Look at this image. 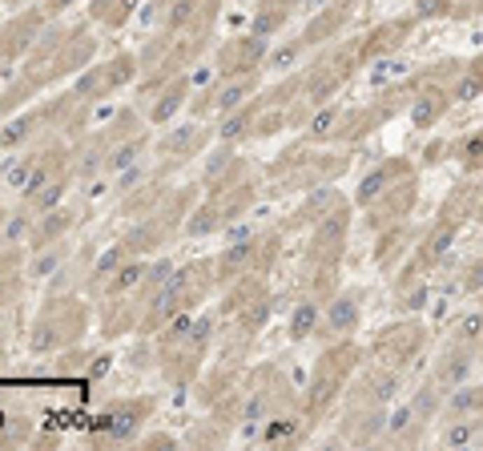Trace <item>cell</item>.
Instances as JSON below:
<instances>
[{
    "label": "cell",
    "instance_id": "obj_1",
    "mask_svg": "<svg viewBox=\"0 0 483 451\" xmlns=\"http://www.w3.org/2000/svg\"><path fill=\"white\" fill-rule=\"evenodd\" d=\"M89 331V306L80 303V294L69 290H52L41 306V314L32 322L29 335V351L32 354H52V351H69L73 342H80Z\"/></svg>",
    "mask_w": 483,
    "mask_h": 451
},
{
    "label": "cell",
    "instance_id": "obj_2",
    "mask_svg": "<svg viewBox=\"0 0 483 451\" xmlns=\"http://www.w3.org/2000/svg\"><path fill=\"white\" fill-rule=\"evenodd\" d=\"M153 407H158V403L149 399V395L113 399L109 407H101V415L93 419V435L101 443H133V439H141Z\"/></svg>",
    "mask_w": 483,
    "mask_h": 451
},
{
    "label": "cell",
    "instance_id": "obj_3",
    "mask_svg": "<svg viewBox=\"0 0 483 451\" xmlns=\"http://www.w3.org/2000/svg\"><path fill=\"white\" fill-rule=\"evenodd\" d=\"M52 16L41 8V4H24V8H16L4 25H0V61L8 64H20L24 57H29V48L36 45V36H41V29H45Z\"/></svg>",
    "mask_w": 483,
    "mask_h": 451
},
{
    "label": "cell",
    "instance_id": "obj_4",
    "mask_svg": "<svg viewBox=\"0 0 483 451\" xmlns=\"http://www.w3.org/2000/svg\"><path fill=\"white\" fill-rule=\"evenodd\" d=\"M209 137H218L214 125H206L202 117H193L186 125H165V133L153 141V153L161 161H169V165H181V161H190V158H202L209 149Z\"/></svg>",
    "mask_w": 483,
    "mask_h": 451
},
{
    "label": "cell",
    "instance_id": "obj_5",
    "mask_svg": "<svg viewBox=\"0 0 483 451\" xmlns=\"http://www.w3.org/2000/svg\"><path fill=\"white\" fill-rule=\"evenodd\" d=\"M190 97H193V69L161 81L158 89L145 93V109H141L145 121H149V125H174L177 113L190 109Z\"/></svg>",
    "mask_w": 483,
    "mask_h": 451
},
{
    "label": "cell",
    "instance_id": "obj_6",
    "mask_svg": "<svg viewBox=\"0 0 483 451\" xmlns=\"http://www.w3.org/2000/svg\"><path fill=\"white\" fill-rule=\"evenodd\" d=\"M93 61H97V36L85 25H69L61 48L52 57V69H48V89L61 85L64 77H77L80 69H89Z\"/></svg>",
    "mask_w": 483,
    "mask_h": 451
},
{
    "label": "cell",
    "instance_id": "obj_7",
    "mask_svg": "<svg viewBox=\"0 0 483 451\" xmlns=\"http://www.w3.org/2000/svg\"><path fill=\"white\" fill-rule=\"evenodd\" d=\"M354 351L351 347H338V351H326L318 359V367H314V379H310V387H306V407L310 411H326L330 403H335L338 387H342V379H346V367H351Z\"/></svg>",
    "mask_w": 483,
    "mask_h": 451
},
{
    "label": "cell",
    "instance_id": "obj_8",
    "mask_svg": "<svg viewBox=\"0 0 483 451\" xmlns=\"http://www.w3.org/2000/svg\"><path fill=\"white\" fill-rule=\"evenodd\" d=\"M266 57H270V41L258 32H241L218 48L214 69L218 73H250V69H266Z\"/></svg>",
    "mask_w": 483,
    "mask_h": 451
},
{
    "label": "cell",
    "instance_id": "obj_9",
    "mask_svg": "<svg viewBox=\"0 0 483 451\" xmlns=\"http://www.w3.org/2000/svg\"><path fill=\"white\" fill-rule=\"evenodd\" d=\"M238 177H246V161H241L238 145L234 141H218L206 149V161H202V181H206V190H225V186H234Z\"/></svg>",
    "mask_w": 483,
    "mask_h": 451
},
{
    "label": "cell",
    "instance_id": "obj_10",
    "mask_svg": "<svg viewBox=\"0 0 483 451\" xmlns=\"http://www.w3.org/2000/svg\"><path fill=\"white\" fill-rule=\"evenodd\" d=\"M258 85H262V69H250V73H218L214 77V117H225L238 105H246L250 97H258Z\"/></svg>",
    "mask_w": 483,
    "mask_h": 451
},
{
    "label": "cell",
    "instance_id": "obj_11",
    "mask_svg": "<svg viewBox=\"0 0 483 451\" xmlns=\"http://www.w3.org/2000/svg\"><path fill=\"white\" fill-rule=\"evenodd\" d=\"M411 169H407V161L402 158H391V161H379L374 169H367V174L358 177V186H354V206H363V209H370L379 197H383L399 177H407Z\"/></svg>",
    "mask_w": 483,
    "mask_h": 451
},
{
    "label": "cell",
    "instance_id": "obj_12",
    "mask_svg": "<svg viewBox=\"0 0 483 451\" xmlns=\"http://www.w3.org/2000/svg\"><path fill=\"white\" fill-rule=\"evenodd\" d=\"M45 129H48V121H45V109H41V105L29 113H13V117L0 125V153H16V149H24V145L41 141Z\"/></svg>",
    "mask_w": 483,
    "mask_h": 451
},
{
    "label": "cell",
    "instance_id": "obj_13",
    "mask_svg": "<svg viewBox=\"0 0 483 451\" xmlns=\"http://www.w3.org/2000/svg\"><path fill=\"white\" fill-rule=\"evenodd\" d=\"M149 153H153V133H149V125H145V129H137V133L121 137V141L109 149V158H105V177H117V174H125V169H133V165H141Z\"/></svg>",
    "mask_w": 483,
    "mask_h": 451
},
{
    "label": "cell",
    "instance_id": "obj_14",
    "mask_svg": "<svg viewBox=\"0 0 483 451\" xmlns=\"http://www.w3.org/2000/svg\"><path fill=\"white\" fill-rule=\"evenodd\" d=\"M358 319H363V306H358V298H354V294H335L330 303L322 306L318 331L326 338H346L354 326H358Z\"/></svg>",
    "mask_w": 483,
    "mask_h": 451
},
{
    "label": "cell",
    "instance_id": "obj_15",
    "mask_svg": "<svg viewBox=\"0 0 483 451\" xmlns=\"http://www.w3.org/2000/svg\"><path fill=\"white\" fill-rule=\"evenodd\" d=\"M77 226V209L73 206H52L45 214H36V222H32V234H29V250H41V246H52V242H61L69 230Z\"/></svg>",
    "mask_w": 483,
    "mask_h": 451
},
{
    "label": "cell",
    "instance_id": "obj_16",
    "mask_svg": "<svg viewBox=\"0 0 483 451\" xmlns=\"http://www.w3.org/2000/svg\"><path fill=\"white\" fill-rule=\"evenodd\" d=\"M471 367H475V359H471V347H463V342H455L451 351H443L439 359H435V370L431 379L443 391H455V387L467 383V375H471Z\"/></svg>",
    "mask_w": 483,
    "mask_h": 451
},
{
    "label": "cell",
    "instance_id": "obj_17",
    "mask_svg": "<svg viewBox=\"0 0 483 451\" xmlns=\"http://www.w3.org/2000/svg\"><path fill=\"white\" fill-rule=\"evenodd\" d=\"M346 222H351V209L342 206V202H335V206H330L318 222H314V234H310L314 254H322V250L338 254V250H342V238H346Z\"/></svg>",
    "mask_w": 483,
    "mask_h": 451
},
{
    "label": "cell",
    "instance_id": "obj_18",
    "mask_svg": "<svg viewBox=\"0 0 483 451\" xmlns=\"http://www.w3.org/2000/svg\"><path fill=\"white\" fill-rule=\"evenodd\" d=\"M262 101L266 97H250L246 105H238L234 113H225L222 125H214V133H218V141H246V137H254V125H258V113H262Z\"/></svg>",
    "mask_w": 483,
    "mask_h": 451
},
{
    "label": "cell",
    "instance_id": "obj_19",
    "mask_svg": "<svg viewBox=\"0 0 483 451\" xmlns=\"http://www.w3.org/2000/svg\"><path fill=\"white\" fill-rule=\"evenodd\" d=\"M411 206H415V177L407 174V177H399V181H395L374 206H370V218H379L374 226H386L391 218H402Z\"/></svg>",
    "mask_w": 483,
    "mask_h": 451
},
{
    "label": "cell",
    "instance_id": "obj_20",
    "mask_svg": "<svg viewBox=\"0 0 483 451\" xmlns=\"http://www.w3.org/2000/svg\"><path fill=\"white\" fill-rule=\"evenodd\" d=\"M225 230V218H222V206H218V197H197L193 209L186 214V226H181V234L186 238H209V234H218Z\"/></svg>",
    "mask_w": 483,
    "mask_h": 451
},
{
    "label": "cell",
    "instance_id": "obj_21",
    "mask_svg": "<svg viewBox=\"0 0 483 451\" xmlns=\"http://www.w3.org/2000/svg\"><path fill=\"white\" fill-rule=\"evenodd\" d=\"M455 238H459V226L455 222H439L431 234L423 238V246H419V266H435V262H443V258L451 254Z\"/></svg>",
    "mask_w": 483,
    "mask_h": 451
},
{
    "label": "cell",
    "instance_id": "obj_22",
    "mask_svg": "<svg viewBox=\"0 0 483 451\" xmlns=\"http://www.w3.org/2000/svg\"><path fill=\"white\" fill-rule=\"evenodd\" d=\"M443 113H447V93L443 89H423V93L411 97V125L415 129H431Z\"/></svg>",
    "mask_w": 483,
    "mask_h": 451
},
{
    "label": "cell",
    "instance_id": "obj_23",
    "mask_svg": "<svg viewBox=\"0 0 483 451\" xmlns=\"http://www.w3.org/2000/svg\"><path fill=\"white\" fill-rule=\"evenodd\" d=\"M64 262H69V254H64V242H52V246L29 250V266H24V274H29V282H45V278H52V274L61 270Z\"/></svg>",
    "mask_w": 483,
    "mask_h": 451
},
{
    "label": "cell",
    "instance_id": "obj_24",
    "mask_svg": "<svg viewBox=\"0 0 483 451\" xmlns=\"http://www.w3.org/2000/svg\"><path fill=\"white\" fill-rule=\"evenodd\" d=\"M36 97H41V89H36V85H32V81L16 69L13 81H8V85H4V93H0V121H4V117H13V113H20L29 101H36Z\"/></svg>",
    "mask_w": 483,
    "mask_h": 451
},
{
    "label": "cell",
    "instance_id": "obj_25",
    "mask_svg": "<svg viewBox=\"0 0 483 451\" xmlns=\"http://www.w3.org/2000/svg\"><path fill=\"white\" fill-rule=\"evenodd\" d=\"M318 322H322V306L314 303V298H302V303L290 310V322H286L290 342H306L310 335H318Z\"/></svg>",
    "mask_w": 483,
    "mask_h": 451
},
{
    "label": "cell",
    "instance_id": "obj_26",
    "mask_svg": "<svg viewBox=\"0 0 483 451\" xmlns=\"http://www.w3.org/2000/svg\"><path fill=\"white\" fill-rule=\"evenodd\" d=\"M298 431H302V423L294 415H282V411H274L270 419H262L258 423V443H274V447H282V443H294L298 439Z\"/></svg>",
    "mask_w": 483,
    "mask_h": 451
},
{
    "label": "cell",
    "instance_id": "obj_27",
    "mask_svg": "<svg viewBox=\"0 0 483 451\" xmlns=\"http://www.w3.org/2000/svg\"><path fill=\"white\" fill-rule=\"evenodd\" d=\"M423 427H427V423L415 415L411 403H402V407H395V411L386 415V435H391V439H402V443H407V439H419Z\"/></svg>",
    "mask_w": 483,
    "mask_h": 451
},
{
    "label": "cell",
    "instance_id": "obj_28",
    "mask_svg": "<svg viewBox=\"0 0 483 451\" xmlns=\"http://www.w3.org/2000/svg\"><path fill=\"white\" fill-rule=\"evenodd\" d=\"M338 129H342V109L338 105H318L310 113V121H306V137L326 141V137H338Z\"/></svg>",
    "mask_w": 483,
    "mask_h": 451
},
{
    "label": "cell",
    "instance_id": "obj_29",
    "mask_svg": "<svg viewBox=\"0 0 483 451\" xmlns=\"http://www.w3.org/2000/svg\"><path fill=\"white\" fill-rule=\"evenodd\" d=\"M286 16H290V4H282V0H266L262 8H258V16L250 20V32H258V36H278V29L286 25Z\"/></svg>",
    "mask_w": 483,
    "mask_h": 451
},
{
    "label": "cell",
    "instance_id": "obj_30",
    "mask_svg": "<svg viewBox=\"0 0 483 451\" xmlns=\"http://www.w3.org/2000/svg\"><path fill=\"white\" fill-rule=\"evenodd\" d=\"M338 197H335V190H330V186H318V190L310 193V197H306L302 206L294 209V218H290V226H306V222H318L322 214H326V209L335 206Z\"/></svg>",
    "mask_w": 483,
    "mask_h": 451
},
{
    "label": "cell",
    "instance_id": "obj_31",
    "mask_svg": "<svg viewBox=\"0 0 483 451\" xmlns=\"http://www.w3.org/2000/svg\"><path fill=\"white\" fill-rule=\"evenodd\" d=\"M475 411H483V387H455V391H447V415L459 419V415H475Z\"/></svg>",
    "mask_w": 483,
    "mask_h": 451
},
{
    "label": "cell",
    "instance_id": "obj_32",
    "mask_svg": "<svg viewBox=\"0 0 483 451\" xmlns=\"http://www.w3.org/2000/svg\"><path fill=\"white\" fill-rule=\"evenodd\" d=\"M411 407H415V415L423 419V423H431L435 411L443 407V387L435 383V379H427V383L415 391V399H411Z\"/></svg>",
    "mask_w": 483,
    "mask_h": 451
},
{
    "label": "cell",
    "instance_id": "obj_33",
    "mask_svg": "<svg viewBox=\"0 0 483 451\" xmlns=\"http://www.w3.org/2000/svg\"><path fill=\"white\" fill-rule=\"evenodd\" d=\"M363 395H367L370 403H391L395 395H399V375H395V370H386V375H370L367 387H363Z\"/></svg>",
    "mask_w": 483,
    "mask_h": 451
},
{
    "label": "cell",
    "instance_id": "obj_34",
    "mask_svg": "<svg viewBox=\"0 0 483 451\" xmlns=\"http://www.w3.org/2000/svg\"><path fill=\"white\" fill-rule=\"evenodd\" d=\"M306 53V41H290V45H278L270 48V57H266V69H274V73H290L294 64H298V57Z\"/></svg>",
    "mask_w": 483,
    "mask_h": 451
},
{
    "label": "cell",
    "instance_id": "obj_35",
    "mask_svg": "<svg viewBox=\"0 0 483 451\" xmlns=\"http://www.w3.org/2000/svg\"><path fill=\"white\" fill-rule=\"evenodd\" d=\"M475 435H479V423L459 415L447 431H443V447H467V443H475Z\"/></svg>",
    "mask_w": 483,
    "mask_h": 451
},
{
    "label": "cell",
    "instance_id": "obj_36",
    "mask_svg": "<svg viewBox=\"0 0 483 451\" xmlns=\"http://www.w3.org/2000/svg\"><path fill=\"white\" fill-rule=\"evenodd\" d=\"M137 8H141V0H113L109 8H105V16H101V20H97V25H105V29H125L129 20H133V13H137Z\"/></svg>",
    "mask_w": 483,
    "mask_h": 451
},
{
    "label": "cell",
    "instance_id": "obj_37",
    "mask_svg": "<svg viewBox=\"0 0 483 451\" xmlns=\"http://www.w3.org/2000/svg\"><path fill=\"white\" fill-rule=\"evenodd\" d=\"M455 158L463 169H483V133H471L463 141L455 145Z\"/></svg>",
    "mask_w": 483,
    "mask_h": 451
},
{
    "label": "cell",
    "instance_id": "obj_38",
    "mask_svg": "<svg viewBox=\"0 0 483 451\" xmlns=\"http://www.w3.org/2000/svg\"><path fill=\"white\" fill-rule=\"evenodd\" d=\"M455 342H463V347L483 342V310H471V314L459 319V326H455Z\"/></svg>",
    "mask_w": 483,
    "mask_h": 451
},
{
    "label": "cell",
    "instance_id": "obj_39",
    "mask_svg": "<svg viewBox=\"0 0 483 451\" xmlns=\"http://www.w3.org/2000/svg\"><path fill=\"white\" fill-rule=\"evenodd\" d=\"M483 93V64H475V69H471V73H463V77H459V85H455V101H475V97Z\"/></svg>",
    "mask_w": 483,
    "mask_h": 451
},
{
    "label": "cell",
    "instance_id": "obj_40",
    "mask_svg": "<svg viewBox=\"0 0 483 451\" xmlns=\"http://www.w3.org/2000/svg\"><path fill=\"white\" fill-rule=\"evenodd\" d=\"M225 439V427H218V423H214V419H206V423H197V427H193L190 435H186V443H222Z\"/></svg>",
    "mask_w": 483,
    "mask_h": 451
},
{
    "label": "cell",
    "instance_id": "obj_41",
    "mask_svg": "<svg viewBox=\"0 0 483 451\" xmlns=\"http://www.w3.org/2000/svg\"><path fill=\"white\" fill-rule=\"evenodd\" d=\"M415 16L431 20V16H447V0H415Z\"/></svg>",
    "mask_w": 483,
    "mask_h": 451
},
{
    "label": "cell",
    "instance_id": "obj_42",
    "mask_svg": "<svg viewBox=\"0 0 483 451\" xmlns=\"http://www.w3.org/2000/svg\"><path fill=\"white\" fill-rule=\"evenodd\" d=\"M463 286H467V290H483V258L467 266V274H463Z\"/></svg>",
    "mask_w": 483,
    "mask_h": 451
},
{
    "label": "cell",
    "instance_id": "obj_43",
    "mask_svg": "<svg viewBox=\"0 0 483 451\" xmlns=\"http://www.w3.org/2000/svg\"><path fill=\"white\" fill-rule=\"evenodd\" d=\"M141 447H177V439H174V435H165V431L141 435Z\"/></svg>",
    "mask_w": 483,
    "mask_h": 451
},
{
    "label": "cell",
    "instance_id": "obj_44",
    "mask_svg": "<svg viewBox=\"0 0 483 451\" xmlns=\"http://www.w3.org/2000/svg\"><path fill=\"white\" fill-rule=\"evenodd\" d=\"M77 0H41V8H45L48 16H61V13H69Z\"/></svg>",
    "mask_w": 483,
    "mask_h": 451
},
{
    "label": "cell",
    "instance_id": "obj_45",
    "mask_svg": "<svg viewBox=\"0 0 483 451\" xmlns=\"http://www.w3.org/2000/svg\"><path fill=\"white\" fill-rule=\"evenodd\" d=\"M113 0H89V16H93V20H101V16H105V8H109Z\"/></svg>",
    "mask_w": 483,
    "mask_h": 451
},
{
    "label": "cell",
    "instance_id": "obj_46",
    "mask_svg": "<svg viewBox=\"0 0 483 451\" xmlns=\"http://www.w3.org/2000/svg\"><path fill=\"white\" fill-rule=\"evenodd\" d=\"M0 370H8V347H4V338H0Z\"/></svg>",
    "mask_w": 483,
    "mask_h": 451
},
{
    "label": "cell",
    "instance_id": "obj_47",
    "mask_svg": "<svg viewBox=\"0 0 483 451\" xmlns=\"http://www.w3.org/2000/svg\"><path fill=\"white\" fill-rule=\"evenodd\" d=\"M4 4H8V8H13V13H16V8H24L29 0H4Z\"/></svg>",
    "mask_w": 483,
    "mask_h": 451
},
{
    "label": "cell",
    "instance_id": "obj_48",
    "mask_svg": "<svg viewBox=\"0 0 483 451\" xmlns=\"http://www.w3.org/2000/svg\"><path fill=\"white\" fill-rule=\"evenodd\" d=\"M4 222H8V209L0 206V234H4Z\"/></svg>",
    "mask_w": 483,
    "mask_h": 451
},
{
    "label": "cell",
    "instance_id": "obj_49",
    "mask_svg": "<svg viewBox=\"0 0 483 451\" xmlns=\"http://www.w3.org/2000/svg\"><path fill=\"white\" fill-rule=\"evenodd\" d=\"M4 73H8V64H4V61H0V77H4Z\"/></svg>",
    "mask_w": 483,
    "mask_h": 451
},
{
    "label": "cell",
    "instance_id": "obj_50",
    "mask_svg": "<svg viewBox=\"0 0 483 451\" xmlns=\"http://www.w3.org/2000/svg\"><path fill=\"white\" fill-rule=\"evenodd\" d=\"M475 218H479V226H483V206H479V214H475Z\"/></svg>",
    "mask_w": 483,
    "mask_h": 451
}]
</instances>
